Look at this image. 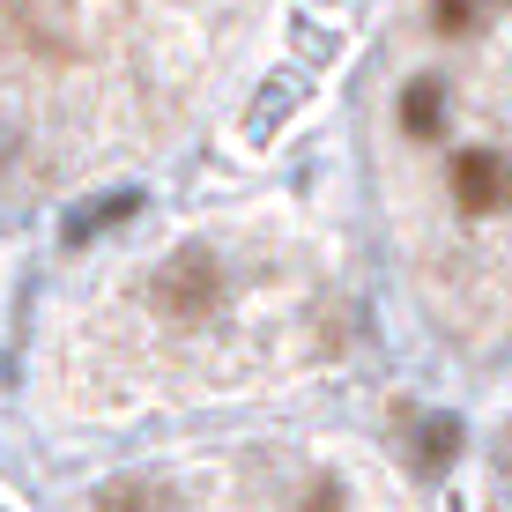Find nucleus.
Wrapping results in <instances>:
<instances>
[{"instance_id": "obj_1", "label": "nucleus", "mask_w": 512, "mask_h": 512, "mask_svg": "<svg viewBox=\"0 0 512 512\" xmlns=\"http://www.w3.org/2000/svg\"><path fill=\"white\" fill-rule=\"evenodd\" d=\"M216 290H223V275H216V260H208V253H179L164 275L149 282L156 312H171V320H208Z\"/></svg>"}, {"instance_id": "obj_2", "label": "nucleus", "mask_w": 512, "mask_h": 512, "mask_svg": "<svg viewBox=\"0 0 512 512\" xmlns=\"http://www.w3.org/2000/svg\"><path fill=\"white\" fill-rule=\"evenodd\" d=\"M505 186H512V171H505V156H498V149H461V156H453V201H461L468 216L498 208V201H505Z\"/></svg>"}, {"instance_id": "obj_3", "label": "nucleus", "mask_w": 512, "mask_h": 512, "mask_svg": "<svg viewBox=\"0 0 512 512\" xmlns=\"http://www.w3.org/2000/svg\"><path fill=\"white\" fill-rule=\"evenodd\" d=\"M438 119H446V90H438L431 75L409 82V90H401V127H409L416 141H431V134H438Z\"/></svg>"}, {"instance_id": "obj_4", "label": "nucleus", "mask_w": 512, "mask_h": 512, "mask_svg": "<svg viewBox=\"0 0 512 512\" xmlns=\"http://www.w3.org/2000/svg\"><path fill=\"white\" fill-rule=\"evenodd\" d=\"M453 453H461V423H453V416H423V423H416V468L438 475Z\"/></svg>"}, {"instance_id": "obj_5", "label": "nucleus", "mask_w": 512, "mask_h": 512, "mask_svg": "<svg viewBox=\"0 0 512 512\" xmlns=\"http://www.w3.org/2000/svg\"><path fill=\"white\" fill-rule=\"evenodd\" d=\"M97 512H179V498L164 483H112L97 498Z\"/></svg>"}, {"instance_id": "obj_6", "label": "nucleus", "mask_w": 512, "mask_h": 512, "mask_svg": "<svg viewBox=\"0 0 512 512\" xmlns=\"http://www.w3.org/2000/svg\"><path fill=\"white\" fill-rule=\"evenodd\" d=\"M431 23L438 30H468L475 23V0H431Z\"/></svg>"}]
</instances>
